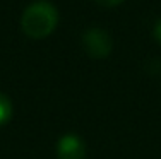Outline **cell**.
Wrapping results in <instances>:
<instances>
[{"label":"cell","mask_w":161,"mask_h":159,"mask_svg":"<svg viewBox=\"0 0 161 159\" xmlns=\"http://www.w3.org/2000/svg\"><path fill=\"white\" fill-rule=\"evenodd\" d=\"M96 2L99 3V5L101 7H117V5H120L122 2H124V0H96Z\"/></svg>","instance_id":"5b68a950"},{"label":"cell","mask_w":161,"mask_h":159,"mask_svg":"<svg viewBox=\"0 0 161 159\" xmlns=\"http://www.w3.org/2000/svg\"><path fill=\"white\" fill-rule=\"evenodd\" d=\"M57 159H86V144L75 134H65L58 139L55 149Z\"/></svg>","instance_id":"3957f363"},{"label":"cell","mask_w":161,"mask_h":159,"mask_svg":"<svg viewBox=\"0 0 161 159\" xmlns=\"http://www.w3.org/2000/svg\"><path fill=\"white\" fill-rule=\"evenodd\" d=\"M153 34H154V40L161 45V19L154 24V29H153Z\"/></svg>","instance_id":"8992f818"},{"label":"cell","mask_w":161,"mask_h":159,"mask_svg":"<svg viewBox=\"0 0 161 159\" xmlns=\"http://www.w3.org/2000/svg\"><path fill=\"white\" fill-rule=\"evenodd\" d=\"M12 113H14L12 101H10L3 93H0V127L9 123V120L12 118Z\"/></svg>","instance_id":"277c9868"},{"label":"cell","mask_w":161,"mask_h":159,"mask_svg":"<svg viewBox=\"0 0 161 159\" xmlns=\"http://www.w3.org/2000/svg\"><path fill=\"white\" fill-rule=\"evenodd\" d=\"M58 24V10L47 0L33 2L21 16V29L31 40H43L55 31Z\"/></svg>","instance_id":"6da1fadb"},{"label":"cell","mask_w":161,"mask_h":159,"mask_svg":"<svg viewBox=\"0 0 161 159\" xmlns=\"http://www.w3.org/2000/svg\"><path fill=\"white\" fill-rule=\"evenodd\" d=\"M82 48L91 58H105L112 53V36L101 28H91L82 34Z\"/></svg>","instance_id":"7a4b0ae2"}]
</instances>
